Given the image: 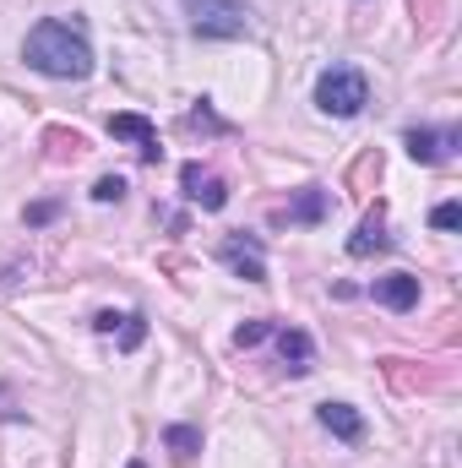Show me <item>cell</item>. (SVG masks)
I'll use <instances>...</instances> for the list:
<instances>
[{
    "label": "cell",
    "instance_id": "7",
    "mask_svg": "<svg viewBox=\"0 0 462 468\" xmlns=\"http://www.w3.org/2000/svg\"><path fill=\"white\" fill-rule=\"evenodd\" d=\"M370 294H375L386 311H414V305H419V278H408V272H386V278L370 283Z\"/></svg>",
    "mask_w": 462,
    "mask_h": 468
},
{
    "label": "cell",
    "instance_id": "1",
    "mask_svg": "<svg viewBox=\"0 0 462 468\" xmlns=\"http://www.w3.org/2000/svg\"><path fill=\"white\" fill-rule=\"evenodd\" d=\"M22 60H27L38 77H55V82H82V77H93V44H88L82 22H66V16H44L38 27H27Z\"/></svg>",
    "mask_w": 462,
    "mask_h": 468
},
{
    "label": "cell",
    "instance_id": "8",
    "mask_svg": "<svg viewBox=\"0 0 462 468\" xmlns=\"http://www.w3.org/2000/svg\"><path fill=\"white\" fill-rule=\"evenodd\" d=\"M278 354H283V370H289V376H305L310 359H316V344H310V333L283 327V333H278Z\"/></svg>",
    "mask_w": 462,
    "mask_h": 468
},
{
    "label": "cell",
    "instance_id": "17",
    "mask_svg": "<svg viewBox=\"0 0 462 468\" xmlns=\"http://www.w3.org/2000/svg\"><path fill=\"white\" fill-rule=\"evenodd\" d=\"M430 224H436V229H457V224H462V207H457V202H441V207L430 213Z\"/></svg>",
    "mask_w": 462,
    "mask_h": 468
},
{
    "label": "cell",
    "instance_id": "14",
    "mask_svg": "<svg viewBox=\"0 0 462 468\" xmlns=\"http://www.w3.org/2000/svg\"><path fill=\"white\" fill-rule=\"evenodd\" d=\"M267 333H272V322H245V327L234 333V344H239V349H256V344H261Z\"/></svg>",
    "mask_w": 462,
    "mask_h": 468
},
{
    "label": "cell",
    "instance_id": "9",
    "mask_svg": "<svg viewBox=\"0 0 462 468\" xmlns=\"http://www.w3.org/2000/svg\"><path fill=\"white\" fill-rule=\"evenodd\" d=\"M316 420H321L338 441H359V436H364V420H359V409H353V403H321V409H316Z\"/></svg>",
    "mask_w": 462,
    "mask_h": 468
},
{
    "label": "cell",
    "instance_id": "12",
    "mask_svg": "<svg viewBox=\"0 0 462 468\" xmlns=\"http://www.w3.org/2000/svg\"><path fill=\"white\" fill-rule=\"evenodd\" d=\"M321 213H327V197H321V191H316V186H310V191H305V197H299V202H294V207H283V213H278V218H289V224H316V218H321Z\"/></svg>",
    "mask_w": 462,
    "mask_h": 468
},
{
    "label": "cell",
    "instance_id": "16",
    "mask_svg": "<svg viewBox=\"0 0 462 468\" xmlns=\"http://www.w3.org/2000/svg\"><path fill=\"white\" fill-rule=\"evenodd\" d=\"M120 322H125V333H120V349H136V344L147 338V322H142V316H120Z\"/></svg>",
    "mask_w": 462,
    "mask_h": 468
},
{
    "label": "cell",
    "instance_id": "2",
    "mask_svg": "<svg viewBox=\"0 0 462 468\" xmlns=\"http://www.w3.org/2000/svg\"><path fill=\"white\" fill-rule=\"evenodd\" d=\"M364 104H370V82H364V71H353V66H332V71L316 77V110H321V115L353 120Z\"/></svg>",
    "mask_w": 462,
    "mask_h": 468
},
{
    "label": "cell",
    "instance_id": "13",
    "mask_svg": "<svg viewBox=\"0 0 462 468\" xmlns=\"http://www.w3.org/2000/svg\"><path fill=\"white\" fill-rule=\"evenodd\" d=\"M163 441L174 447V458H196V452H202V431H191V425H174Z\"/></svg>",
    "mask_w": 462,
    "mask_h": 468
},
{
    "label": "cell",
    "instance_id": "5",
    "mask_svg": "<svg viewBox=\"0 0 462 468\" xmlns=\"http://www.w3.org/2000/svg\"><path fill=\"white\" fill-rule=\"evenodd\" d=\"M403 147H408V158H414V164H446V158H452V147H457V131H452V125H446V131L414 125V131L403 136Z\"/></svg>",
    "mask_w": 462,
    "mask_h": 468
},
{
    "label": "cell",
    "instance_id": "6",
    "mask_svg": "<svg viewBox=\"0 0 462 468\" xmlns=\"http://www.w3.org/2000/svg\"><path fill=\"white\" fill-rule=\"evenodd\" d=\"M218 256L229 261L245 283H267V256H261V239H250V234H229Z\"/></svg>",
    "mask_w": 462,
    "mask_h": 468
},
{
    "label": "cell",
    "instance_id": "3",
    "mask_svg": "<svg viewBox=\"0 0 462 468\" xmlns=\"http://www.w3.org/2000/svg\"><path fill=\"white\" fill-rule=\"evenodd\" d=\"M185 16L202 38H245L250 33V5H239V0H185Z\"/></svg>",
    "mask_w": 462,
    "mask_h": 468
},
{
    "label": "cell",
    "instance_id": "11",
    "mask_svg": "<svg viewBox=\"0 0 462 468\" xmlns=\"http://www.w3.org/2000/svg\"><path fill=\"white\" fill-rule=\"evenodd\" d=\"M110 131L125 136V142H136V147H142V158H158V131H152L142 115H110Z\"/></svg>",
    "mask_w": 462,
    "mask_h": 468
},
{
    "label": "cell",
    "instance_id": "4",
    "mask_svg": "<svg viewBox=\"0 0 462 468\" xmlns=\"http://www.w3.org/2000/svg\"><path fill=\"white\" fill-rule=\"evenodd\" d=\"M180 186H185V197H191L196 207H207V213L229 207V186H224V175H213V169H202V164H185V169H180Z\"/></svg>",
    "mask_w": 462,
    "mask_h": 468
},
{
    "label": "cell",
    "instance_id": "10",
    "mask_svg": "<svg viewBox=\"0 0 462 468\" xmlns=\"http://www.w3.org/2000/svg\"><path fill=\"white\" fill-rule=\"evenodd\" d=\"M392 239H386V213L375 207V213H364V224L353 229V239H348V256H375V250H386Z\"/></svg>",
    "mask_w": 462,
    "mask_h": 468
},
{
    "label": "cell",
    "instance_id": "15",
    "mask_svg": "<svg viewBox=\"0 0 462 468\" xmlns=\"http://www.w3.org/2000/svg\"><path fill=\"white\" fill-rule=\"evenodd\" d=\"M120 197H125V180H120V175H104V180L93 186V202H120Z\"/></svg>",
    "mask_w": 462,
    "mask_h": 468
},
{
    "label": "cell",
    "instance_id": "18",
    "mask_svg": "<svg viewBox=\"0 0 462 468\" xmlns=\"http://www.w3.org/2000/svg\"><path fill=\"white\" fill-rule=\"evenodd\" d=\"M131 468H142V463H131Z\"/></svg>",
    "mask_w": 462,
    "mask_h": 468
}]
</instances>
